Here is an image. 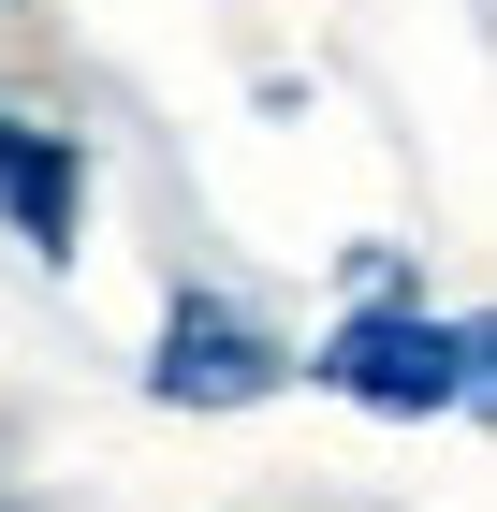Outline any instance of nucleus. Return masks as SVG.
<instances>
[{
  "instance_id": "obj_3",
  "label": "nucleus",
  "mask_w": 497,
  "mask_h": 512,
  "mask_svg": "<svg viewBox=\"0 0 497 512\" xmlns=\"http://www.w3.org/2000/svg\"><path fill=\"white\" fill-rule=\"evenodd\" d=\"M0 220H15L30 249H74V132L0 118Z\"/></svg>"
},
{
  "instance_id": "obj_2",
  "label": "nucleus",
  "mask_w": 497,
  "mask_h": 512,
  "mask_svg": "<svg viewBox=\"0 0 497 512\" xmlns=\"http://www.w3.org/2000/svg\"><path fill=\"white\" fill-rule=\"evenodd\" d=\"M176 410H249V395L278 381V337L264 322H234L220 293H176V322H161V366H147Z\"/></svg>"
},
{
  "instance_id": "obj_1",
  "label": "nucleus",
  "mask_w": 497,
  "mask_h": 512,
  "mask_svg": "<svg viewBox=\"0 0 497 512\" xmlns=\"http://www.w3.org/2000/svg\"><path fill=\"white\" fill-rule=\"evenodd\" d=\"M322 381L351 395V410H468L483 395V337L468 322H424V308H366V322H337L322 337Z\"/></svg>"
}]
</instances>
